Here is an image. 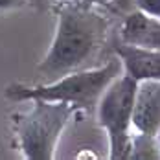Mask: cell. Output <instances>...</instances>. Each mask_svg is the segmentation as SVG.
Instances as JSON below:
<instances>
[{
    "instance_id": "6da1fadb",
    "label": "cell",
    "mask_w": 160,
    "mask_h": 160,
    "mask_svg": "<svg viewBox=\"0 0 160 160\" xmlns=\"http://www.w3.org/2000/svg\"><path fill=\"white\" fill-rule=\"evenodd\" d=\"M109 33V18L94 9V4L61 2L57 8V26L46 55L37 64L42 83H50L70 72L90 68Z\"/></svg>"
},
{
    "instance_id": "7a4b0ae2",
    "label": "cell",
    "mask_w": 160,
    "mask_h": 160,
    "mask_svg": "<svg viewBox=\"0 0 160 160\" xmlns=\"http://www.w3.org/2000/svg\"><path fill=\"white\" fill-rule=\"evenodd\" d=\"M123 72L120 57H112L101 66H90L70 72L63 78L50 83L39 85H24L11 83L6 87V98L11 101H32V99H46V101H64L74 105L76 109L92 111L105 88Z\"/></svg>"
},
{
    "instance_id": "3957f363",
    "label": "cell",
    "mask_w": 160,
    "mask_h": 160,
    "mask_svg": "<svg viewBox=\"0 0 160 160\" xmlns=\"http://www.w3.org/2000/svg\"><path fill=\"white\" fill-rule=\"evenodd\" d=\"M76 107L64 101L32 99V109L15 116V132L22 157L28 160H52L55 147Z\"/></svg>"
},
{
    "instance_id": "277c9868",
    "label": "cell",
    "mask_w": 160,
    "mask_h": 160,
    "mask_svg": "<svg viewBox=\"0 0 160 160\" xmlns=\"http://www.w3.org/2000/svg\"><path fill=\"white\" fill-rule=\"evenodd\" d=\"M136 83L131 76L120 74L105 88L96 105L98 123L109 138V158L127 160L132 131V105Z\"/></svg>"
},
{
    "instance_id": "5b68a950",
    "label": "cell",
    "mask_w": 160,
    "mask_h": 160,
    "mask_svg": "<svg viewBox=\"0 0 160 160\" xmlns=\"http://www.w3.org/2000/svg\"><path fill=\"white\" fill-rule=\"evenodd\" d=\"M132 129L136 132L155 134L160 132V81L145 79L136 83L132 105Z\"/></svg>"
},
{
    "instance_id": "8992f818",
    "label": "cell",
    "mask_w": 160,
    "mask_h": 160,
    "mask_svg": "<svg viewBox=\"0 0 160 160\" xmlns=\"http://www.w3.org/2000/svg\"><path fill=\"white\" fill-rule=\"evenodd\" d=\"M114 53L122 61L123 74L131 76L134 81H160V50L132 46L118 39L114 44Z\"/></svg>"
},
{
    "instance_id": "52a82bcc",
    "label": "cell",
    "mask_w": 160,
    "mask_h": 160,
    "mask_svg": "<svg viewBox=\"0 0 160 160\" xmlns=\"http://www.w3.org/2000/svg\"><path fill=\"white\" fill-rule=\"evenodd\" d=\"M118 39L132 46L160 50V18L142 9H134L123 18Z\"/></svg>"
},
{
    "instance_id": "ba28073f",
    "label": "cell",
    "mask_w": 160,
    "mask_h": 160,
    "mask_svg": "<svg viewBox=\"0 0 160 160\" xmlns=\"http://www.w3.org/2000/svg\"><path fill=\"white\" fill-rule=\"evenodd\" d=\"M127 160H160L158 136L145 134V132L131 134Z\"/></svg>"
},
{
    "instance_id": "9c48e42d",
    "label": "cell",
    "mask_w": 160,
    "mask_h": 160,
    "mask_svg": "<svg viewBox=\"0 0 160 160\" xmlns=\"http://www.w3.org/2000/svg\"><path fill=\"white\" fill-rule=\"evenodd\" d=\"M136 9H142L149 15H155L160 18V0H134Z\"/></svg>"
},
{
    "instance_id": "30bf717a",
    "label": "cell",
    "mask_w": 160,
    "mask_h": 160,
    "mask_svg": "<svg viewBox=\"0 0 160 160\" xmlns=\"http://www.w3.org/2000/svg\"><path fill=\"white\" fill-rule=\"evenodd\" d=\"M26 4L28 0H0V9H18Z\"/></svg>"
},
{
    "instance_id": "8fae6325",
    "label": "cell",
    "mask_w": 160,
    "mask_h": 160,
    "mask_svg": "<svg viewBox=\"0 0 160 160\" xmlns=\"http://www.w3.org/2000/svg\"><path fill=\"white\" fill-rule=\"evenodd\" d=\"M87 2H90V4H94V6H105V4H109L112 0H87Z\"/></svg>"
},
{
    "instance_id": "7c38bea8",
    "label": "cell",
    "mask_w": 160,
    "mask_h": 160,
    "mask_svg": "<svg viewBox=\"0 0 160 160\" xmlns=\"http://www.w3.org/2000/svg\"><path fill=\"white\" fill-rule=\"evenodd\" d=\"M59 2H79V0H59Z\"/></svg>"
},
{
    "instance_id": "4fadbf2b",
    "label": "cell",
    "mask_w": 160,
    "mask_h": 160,
    "mask_svg": "<svg viewBox=\"0 0 160 160\" xmlns=\"http://www.w3.org/2000/svg\"><path fill=\"white\" fill-rule=\"evenodd\" d=\"M28 2H35V0H28Z\"/></svg>"
}]
</instances>
